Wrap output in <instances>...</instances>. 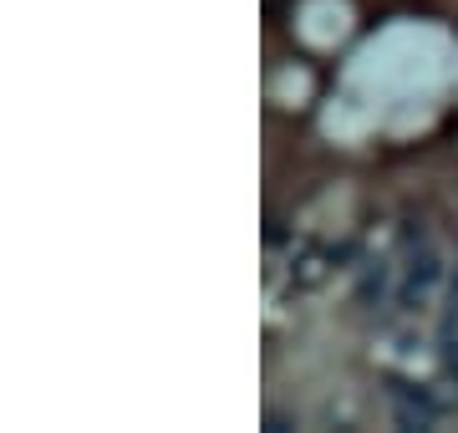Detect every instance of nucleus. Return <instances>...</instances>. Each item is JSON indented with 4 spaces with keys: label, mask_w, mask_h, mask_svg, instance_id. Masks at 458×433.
<instances>
[{
    "label": "nucleus",
    "mask_w": 458,
    "mask_h": 433,
    "mask_svg": "<svg viewBox=\"0 0 458 433\" xmlns=\"http://www.w3.org/2000/svg\"><path fill=\"white\" fill-rule=\"evenodd\" d=\"M382 398H387V408H393V423H397V429L428 433V429H438V423H443L438 398H433L428 387L408 383V378H387V387H382Z\"/></svg>",
    "instance_id": "f03ea898"
},
{
    "label": "nucleus",
    "mask_w": 458,
    "mask_h": 433,
    "mask_svg": "<svg viewBox=\"0 0 458 433\" xmlns=\"http://www.w3.org/2000/svg\"><path fill=\"white\" fill-rule=\"evenodd\" d=\"M393 291H397V270L387 260H361L357 285H352V301H357L361 311H382Z\"/></svg>",
    "instance_id": "20e7f679"
},
{
    "label": "nucleus",
    "mask_w": 458,
    "mask_h": 433,
    "mask_svg": "<svg viewBox=\"0 0 458 433\" xmlns=\"http://www.w3.org/2000/svg\"><path fill=\"white\" fill-rule=\"evenodd\" d=\"M458 342V266L448 276V296H443V317H438V347H454Z\"/></svg>",
    "instance_id": "39448f33"
},
{
    "label": "nucleus",
    "mask_w": 458,
    "mask_h": 433,
    "mask_svg": "<svg viewBox=\"0 0 458 433\" xmlns=\"http://www.w3.org/2000/svg\"><path fill=\"white\" fill-rule=\"evenodd\" d=\"M285 240H291V230H285V219H270V225H265V245H270V250H280Z\"/></svg>",
    "instance_id": "423d86ee"
},
{
    "label": "nucleus",
    "mask_w": 458,
    "mask_h": 433,
    "mask_svg": "<svg viewBox=\"0 0 458 433\" xmlns=\"http://www.w3.org/2000/svg\"><path fill=\"white\" fill-rule=\"evenodd\" d=\"M346 255H352V245H295L291 250V285L295 291H316Z\"/></svg>",
    "instance_id": "7ed1b4c3"
},
{
    "label": "nucleus",
    "mask_w": 458,
    "mask_h": 433,
    "mask_svg": "<svg viewBox=\"0 0 458 433\" xmlns=\"http://www.w3.org/2000/svg\"><path fill=\"white\" fill-rule=\"evenodd\" d=\"M443 285V255L428 245V240H408V255H403V270H397V291L393 306L403 317H423L433 296Z\"/></svg>",
    "instance_id": "f257e3e1"
}]
</instances>
